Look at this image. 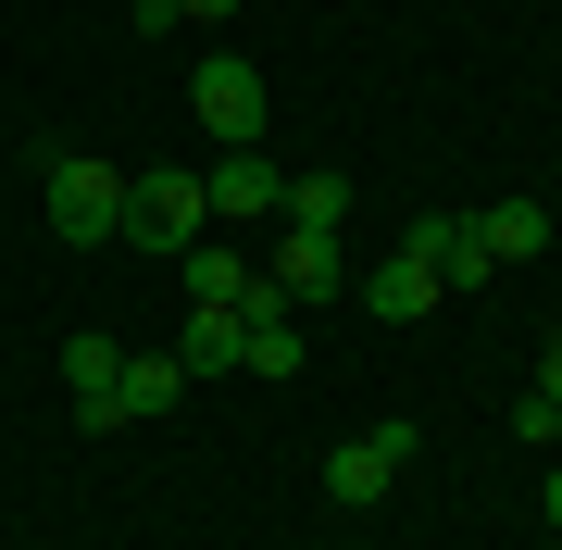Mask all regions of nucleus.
I'll use <instances>...</instances> for the list:
<instances>
[{
  "instance_id": "obj_1",
  "label": "nucleus",
  "mask_w": 562,
  "mask_h": 550,
  "mask_svg": "<svg viewBox=\"0 0 562 550\" xmlns=\"http://www.w3.org/2000/svg\"><path fill=\"white\" fill-rule=\"evenodd\" d=\"M50 238L63 250H101V238H125V176L113 164H88V150H50Z\"/></svg>"
},
{
  "instance_id": "obj_2",
  "label": "nucleus",
  "mask_w": 562,
  "mask_h": 550,
  "mask_svg": "<svg viewBox=\"0 0 562 550\" xmlns=\"http://www.w3.org/2000/svg\"><path fill=\"white\" fill-rule=\"evenodd\" d=\"M201 225H213V188H201V176H125V238H138V250L188 263Z\"/></svg>"
},
{
  "instance_id": "obj_3",
  "label": "nucleus",
  "mask_w": 562,
  "mask_h": 550,
  "mask_svg": "<svg viewBox=\"0 0 562 550\" xmlns=\"http://www.w3.org/2000/svg\"><path fill=\"white\" fill-rule=\"evenodd\" d=\"M188 88H201V125H213V150H262V63L213 50Z\"/></svg>"
},
{
  "instance_id": "obj_4",
  "label": "nucleus",
  "mask_w": 562,
  "mask_h": 550,
  "mask_svg": "<svg viewBox=\"0 0 562 550\" xmlns=\"http://www.w3.org/2000/svg\"><path fill=\"white\" fill-rule=\"evenodd\" d=\"M262 276H276V301H288V313H313V301H338V288H350V250L325 238V225H288V250H276Z\"/></svg>"
},
{
  "instance_id": "obj_5",
  "label": "nucleus",
  "mask_w": 562,
  "mask_h": 550,
  "mask_svg": "<svg viewBox=\"0 0 562 550\" xmlns=\"http://www.w3.org/2000/svg\"><path fill=\"white\" fill-rule=\"evenodd\" d=\"M413 463V426H362L325 450V501H387V475Z\"/></svg>"
},
{
  "instance_id": "obj_6",
  "label": "nucleus",
  "mask_w": 562,
  "mask_h": 550,
  "mask_svg": "<svg viewBox=\"0 0 562 550\" xmlns=\"http://www.w3.org/2000/svg\"><path fill=\"white\" fill-rule=\"evenodd\" d=\"M413 263H438V288H487V276H501V250H487L475 238V213H413Z\"/></svg>"
},
{
  "instance_id": "obj_7",
  "label": "nucleus",
  "mask_w": 562,
  "mask_h": 550,
  "mask_svg": "<svg viewBox=\"0 0 562 550\" xmlns=\"http://www.w3.org/2000/svg\"><path fill=\"white\" fill-rule=\"evenodd\" d=\"M63 375H76V426H88V438H113V426H125V401H113L125 350H113V338H76V350H63Z\"/></svg>"
},
{
  "instance_id": "obj_8",
  "label": "nucleus",
  "mask_w": 562,
  "mask_h": 550,
  "mask_svg": "<svg viewBox=\"0 0 562 550\" xmlns=\"http://www.w3.org/2000/svg\"><path fill=\"white\" fill-rule=\"evenodd\" d=\"M238 350H250V313H238V301H188V338H176L188 375H225Z\"/></svg>"
},
{
  "instance_id": "obj_9",
  "label": "nucleus",
  "mask_w": 562,
  "mask_h": 550,
  "mask_svg": "<svg viewBox=\"0 0 562 550\" xmlns=\"http://www.w3.org/2000/svg\"><path fill=\"white\" fill-rule=\"evenodd\" d=\"M362 301H375V313H387V326H413V313H438V301H450V288H438V263H413V250H387V263H375V276H362Z\"/></svg>"
},
{
  "instance_id": "obj_10",
  "label": "nucleus",
  "mask_w": 562,
  "mask_h": 550,
  "mask_svg": "<svg viewBox=\"0 0 562 550\" xmlns=\"http://www.w3.org/2000/svg\"><path fill=\"white\" fill-rule=\"evenodd\" d=\"M201 188H213V213H276V201H288V164H262V150H225Z\"/></svg>"
},
{
  "instance_id": "obj_11",
  "label": "nucleus",
  "mask_w": 562,
  "mask_h": 550,
  "mask_svg": "<svg viewBox=\"0 0 562 550\" xmlns=\"http://www.w3.org/2000/svg\"><path fill=\"white\" fill-rule=\"evenodd\" d=\"M176 388H188V363H176V350H150V363H138V350H125L113 401H125V426H150V413H176Z\"/></svg>"
},
{
  "instance_id": "obj_12",
  "label": "nucleus",
  "mask_w": 562,
  "mask_h": 550,
  "mask_svg": "<svg viewBox=\"0 0 562 550\" xmlns=\"http://www.w3.org/2000/svg\"><path fill=\"white\" fill-rule=\"evenodd\" d=\"M475 238L501 250V263H538V250H550V201H487V213H475Z\"/></svg>"
},
{
  "instance_id": "obj_13",
  "label": "nucleus",
  "mask_w": 562,
  "mask_h": 550,
  "mask_svg": "<svg viewBox=\"0 0 562 550\" xmlns=\"http://www.w3.org/2000/svg\"><path fill=\"white\" fill-rule=\"evenodd\" d=\"M288 225H325V238H338L350 225V176H288V201H276Z\"/></svg>"
},
{
  "instance_id": "obj_14",
  "label": "nucleus",
  "mask_w": 562,
  "mask_h": 550,
  "mask_svg": "<svg viewBox=\"0 0 562 550\" xmlns=\"http://www.w3.org/2000/svg\"><path fill=\"white\" fill-rule=\"evenodd\" d=\"M250 375H301V326H288V301L276 313H250V350H238Z\"/></svg>"
},
{
  "instance_id": "obj_15",
  "label": "nucleus",
  "mask_w": 562,
  "mask_h": 550,
  "mask_svg": "<svg viewBox=\"0 0 562 550\" xmlns=\"http://www.w3.org/2000/svg\"><path fill=\"white\" fill-rule=\"evenodd\" d=\"M513 438H525V450H562V401H550V388H525V401H513Z\"/></svg>"
},
{
  "instance_id": "obj_16",
  "label": "nucleus",
  "mask_w": 562,
  "mask_h": 550,
  "mask_svg": "<svg viewBox=\"0 0 562 550\" xmlns=\"http://www.w3.org/2000/svg\"><path fill=\"white\" fill-rule=\"evenodd\" d=\"M125 25H138V38H162V25H176V0H125Z\"/></svg>"
},
{
  "instance_id": "obj_17",
  "label": "nucleus",
  "mask_w": 562,
  "mask_h": 550,
  "mask_svg": "<svg viewBox=\"0 0 562 550\" xmlns=\"http://www.w3.org/2000/svg\"><path fill=\"white\" fill-rule=\"evenodd\" d=\"M525 388H550V401H562V338H550V350H538V375H525Z\"/></svg>"
},
{
  "instance_id": "obj_18",
  "label": "nucleus",
  "mask_w": 562,
  "mask_h": 550,
  "mask_svg": "<svg viewBox=\"0 0 562 550\" xmlns=\"http://www.w3.org/2000/svg\"><path fill=\"white\" fill-rule=\"evenodd\" d=\"M188 13H201V25H225V13H238V0H176V25H188Z\"/></svg>"
},
{
  "instance_id": "obj_19",
  "label": "nucleus",
  "mask_w": 562,
  "mask_h": 550,
  "mask_svg": "<svg viewBox=\"0 0 562 550\" xmlns=\"http://www.w3.org/2000/svg\"><path fill=\"white\" fill-rule=\"evenodd\" d=\"M550 526H562V475H550Z\"/></svg>"
}]
</instances>
